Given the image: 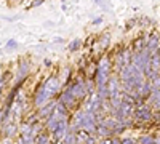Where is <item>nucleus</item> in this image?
Returning <instances> with one entry per match:
<instances>
[{
  "instance_id": "nucleus-10",
  "label": "nucleus",
  "mask_w": 160,
  "mask_h": 144,
  "mask_svg": "<svg viewBox=\"0 0 160 144\" xmlns=\"http://www.w3.org/2000/svg\"><path fill=\"white\" fill-rule=\"evenodd\" d=\"M144 48H146V37H142V35L136 37L131 43V51H142Z\"/></svg>"
},
{
  "instance_id": "nucleus-11",
  "label": "nucleus",
  "mask_w": 160,
  "mask_h": 144,
  "mask_svg": "<svg viewBox=\"0 0 160 144\" xmlns=\"http://www.w3.org/2000/svg\"><path fill=\"white\" fill-rule=\"evenodd\" d=\"M35 144H50V132L45 130V132L38 133L35 136Z\"/></svg>"
},
{
  "instance_id": "nucleus-13",
  "label": "nucleus",
  "mask_w": 160,
  "mask_h": 144,
  "mask_svg": "<svg viewBox=\"0 0 160 144\" xmlns=\"http://www.w3.org/2000/svg\"><path fill=\"white\" fill-rule=\"evenodd\" d=\"M138 144H155V136L154 135H144L139 138Z\"/></svg>"
},
{
  "instance_id": "nucleus-24",
  "label": "nucleus",
  "mask_w": 160,
  "mask_h": 144,
  "mask_svg": "<svg viewBox=\"0 0 160 144\" xmlns=\"http://www.w3.org/2000/svg\"><path fill=\"white\" fill-rule=\"evenodd\" d=\"M95 2H96V3H99V2H101V0H95Z\"/></svg>"
},
{
  "instance_id": "nucleus-21",
  "label": "nucleus",
  "mask_w": 160,
  "mask_h": 144,
  "mask_svg": "<svg viewBox=\"0 0 160 144\" xmlns=\"http://www.w3.org/2000/svg\"><path fill=\"white\" fill-rule=\"evenodd\" d=\"M45 66H47V67L51 66V61H50V59H45Z\"/></svg>"
},
{
  "instance_id": "nucleus-23",
  "label": "nucleus",
  "mask_w": 160,
  "mask_h": 144,
  "mask_svg": "<svg viewBox=\"0 0 160 144\" xmlns=\"http://www.w3.org/2000/svg\"><path fill=\"white\" fill-rule=\"evenodd\" d=\"M155 55H157V56H160V45H158V48H157V51H155Z\"/></svg>"
},
{
  "instance_id": "nucleus-22",
  "label": "nucleus",
  "mask_w": 160,
  "mask_h": 144,
  "mask_svg": "<svg viewBox=\"0 0 160 144\" xmlns=\"http://www.w3.org/2000/svg\"><path fill=\"white\" fill-rule=\"evenodd\" d=\"M155 144H160V136H155Z\"/></svg>"
},
{
  "instance_id": "nucleus-16",
  "label": "nucleus",
  "mask_w": 160,
  "mask_h": 144,
  "mask_svg": "<svg viewBox=\"0 0 160 144\" xmlns=\"http://www.w3.org/2000/svg\"><path fill=\"white\" fill-rule=\"evenodd\" d=\"M5 48L7 50H16L18 48V42L15 40V38H10V40L7 42V45H5Z\"/></svg>"
},
{
  "instance_id": "nucleus-14",
  "label": "nucleus",
  "mask_w": 160,
  "mask_h": 144,
  "mask_svg": "<svg viewBox=\"0 0 160 144\" xmlns=\"http://www.w3.org/2000/svg\"><path fill=\"white\" fill-rule=\"evenodd\" d=\"M3 133L7 138H10L11 135H15L16 133V125L15 123H8L7 127H3Z\"/></svg>"
},
{
  "instance_id": "nucleus-1",
  "label": "nucleus",
  "mask_w": 160,
  "mask_h": 144,
  "mask_svg": "<svg viewBox=\"0 0 160 144\" xmlns=\"http://www.w3.org/2000/svg\"><path fill=\"white\" fill-rule=\"evenodd\" d=\"M133 119H135V123H146V122H151L154 119V109L151 104H142V106L136 107L135 111V115H133Z\"/></svg>"
},
{
  "instance_id": "nucleus-9",
  "label": "nucleus",
  "mask_w": 160,
  "mask_h": 144,
  "mask_svg": "<svg viewBox=\"0 0 160 144\" xmlns=\"http://www.w3.org/2000/svg\"><path fill=\"white\" fill-rule=\"evenodd\" d=\"M58 102H62V104H64V106L68 107V109H71L72 106H75L77 99H75V96H74V95L71 93L69 90H66L64 93L61 95V98H59V101H58Z\"/></svg>"
},
{
  "instance_id": "nucleus-6",
  "label": "nucleus",
  "mask_w": 160,
  "mask_h": 144,
  "mask_svg": "<svg viewBox=\"0 0 160 144\" xmlns=\"http://www.w3.org/2000/svg\"><path fill=\"white\" fill-rule=\"evenodd\" d=\"M29 75V62L22 59L19 62V67H18V74H16V83H22L26 80V77Z\"/></svg>"
},
{
  "instance_id": "nucleus-25",
  "label": "nucleus",
  "mask_w": 160,
  "mask_h": 144,
  "mask_svg": "<svg viewBox=\"0 0 160 144\" xmlns=\"http://www.w3.org/2000/svg\"><path fill=\"white\" fill-rule=\"evenodd\" d=\"M59 144H62V142H59Z\"/></svg>"
},
{
  "instance_id": "nucleus-2",
  "label": "nucleus",
  "mask_w": 160,
  "mask_h": 144,
  "mask_svg": "<svg viewBox=\"0 0 160 144\" xmlns=\"http://www.w3.org/2000/svg\"><path fill=\"white\" fill-rule=\"evenodd\" d=\"M68 132H69V123H68V120H62V122H59L58 125H56V128L53 130V141L55 142H62V139H64V136L68 135Z\"/></svg>"
},
{
  "instance_id": "nucleus-12",
  "label": "nucleus",
  "mask_w": 160,
  "mask_h": 144,
  "mask_svg": "<svg viewBox=\"0 0 160 144\" xmlns=\"http://www.w3.org/2000/svg\"><path fill=\"white\" fill-rule=\"evenodd\" d=\"M62 144H78V142H77V133L69 130L68 135H66L64 139H62Z\"/></svg>"
},
{
  "instance_id": "nucleus-3",
  "label": "nucleus",
  "mask_w": 160,
  "mask_h": 144,
  "mask_svg": "<svg viewBox=\"0 0 160 144\" xmlns=\"http://www.w3.org/2000/svg\"><path fill=\"white\" fill-rule=\"evenodd\" d=\"M68 90L75 96V99H83L87 96V91H85V87H83V80H74L69 85Z\"/></svg>"
},
{
  "instance_id": "nucleus-7",
  "label": "nucleus",
  "mask_w": 160,
  "mask_h": 144,
  "mask_svg": "<svg viewBox=\"0 0 160 144\" xmlns=\"http://www.w3.org/2000/svg\"><path fill=\"white\" fill-rule=\"evenodd\" d=\"M56 104H58V102H55V101H48L45 106H42V107L38 109V117H42V119H48V117L55 112Z\"/></svg>"
},
{
  "instance_id": "nucleus-8",
  "label": "nucleus",
  "mask_w": 160,
  "mask_h": 144,
  "mask_svg": "<svg viewBox=\"0 0 160 144\" xmlns=\"http://www.w3.org/2000/svg\"><path fill=\"white\" fill-rule=\"evenodd\" d=\"M158 45H160V37L157 34H151L149 37H146V48H148L152 55L157 51Z\"/></svg>"
},
{
  "instance_id": "nucleus-4",
  "label": "nucleus",
  "mask_w": 160,
  "mask_h": 144,
  "mask_svg": "<svg viewBox=\"0 0 160 144\" xmlns=\"http://www.w3.org/2000/svg\"><path fill=\"white\" fill-rule=\"evenodd\" d=\"M48 99H50V96H48L47 90H45V87L42 83V85H40V88H38V91L35 93V96H34V104H35L37 107H42V106H45V104L48 102Z\"/></svg>"
},
{
  "instance_id": "nucleus-15",
  "label": "nucleus",
  "mask_w": 160,
  "mask_h": 144,
  "mask_svg": "<svg viewBox=\"0 0 160 144\" xmlns=\"http://www.w3.org/2000/svg\"><path fill=\"white\" fill-rule=\"evenodd\" d=\"M80 43H82V42H80V38H74V40L68 45V50L69 51H77L80 48Z\"/></svg>"
},
{
  "instance_id": "nucleus-5",
  "label": "nucleus",
  "mask_w": 160,
  "mask_h": 144,
  "mask_svg": "<svg viewBox=\"0 0 160 144\" xmlns=\"http://www.w3.org/2000/svg\"><path fill=\"white\" fill-rule=\"evenodd\" d=\"M43 87H45V90H47L48 96L51 98V96L59 90V80H58V77H48L47 82L43 83Z\"/></svg>"
},
{
  "instance_id": "nucleus-19",
  "label": "nucleus",
  "mask_w": 160,
  "mask_h": 144,
  "mask_svg": "<svg viewBox=\"0 0 160 144\" xmlns=\"http://www.w3.org/2000/svg\"><path fill=\"white\" fill-rule=\"evenodd\" d=\"M112 144H122V139H120V138H112Z\"/></svg>"
},
{
  "instance_id": "nucleus-20",
  "label": "nucleus",
  "mask_w": 160,
  "mask_h": 144,
  "mask_svg": "<svg viewBox=\"0 0 160 144\" xmlns=\"http://www.w3.org/2000/svg\"><path fill=\"white\" fill-rule=\"evenodd\" d=\"M43 3V0H35V2L32 3V7H37V5H42Z\"/></svg>"
},
{
  "instance_id": "nucleus-17",
  "label": "nucleus",
  "mask_w": 160,
  "mask_h": 144,
  "mask_svg": "<svg viewBox=\"0 0 160 144\" xmlns=\"http://www.w3.org/2000/svg\"><path fill=\"white\" fill-rule=\"evenodd\" d=\"M122 144H138L133 138H122Z\"/></svg>"
},
{
  "instance_id": "nucleus-18",
  "label": "nucleus",
  "mask_w": 160,
  "mask_h": 144,
  "mask_svg": "<svg viewBox=\"0 0 160 144\" xmlns=\"http://www.w3.org/2000/svg\"><path fill=\"white\" fill-rule=\"evenodd\" d=\"M101 22H102V18H95V19L91 21L93 26H98V24H101Z\"/></svg>"
}]
</instances>
